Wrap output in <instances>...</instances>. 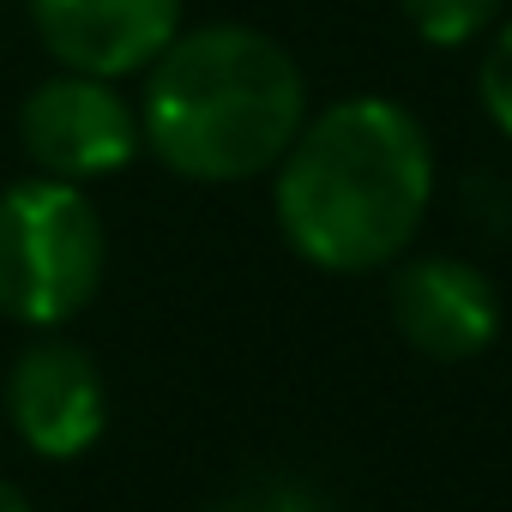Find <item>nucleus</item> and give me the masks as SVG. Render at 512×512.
Listing matches in <instances>:
<instances>
[{
	"label": "nucleus",
	"instance_id": "obj_1",
	"mask_svg": "<svg viewBox=\"0 0 512 512\" xmlns=\"http://www.w3.org/2000/svg\"><path fill=\"white\" fill-rule=\"evenodd\" d=\"M434 205L428 127L392 97H344L302 121L278 163V229L296 260L362 278L398 266Z\"/></svg>",
	"mask_w": 512,
	"mask_h": 512
},
{
	"label": "nucleus",
	"instance_id": "obj_2",
	"mask_svg": "<svg viewBox=\"0 0 512 512\" xmlns=\"http://www.w3.org/2000/svg\"><path fill=\"white\" fill-rule=\"evenodd\" d=\"M308 121V79L296 55L253 25L181 31L139 97L145 151L187 181H253L284 163Z\"/></svg>",
	"mask_w": 512,
	"mask_h": 512
},
{
	"label": "nucleus",
	"instance_id": "obj_3",
	"mask_svg": "<svg viewBox=\"0 0 512 512\" xmlns=\"http://www.w3.org/2000/svg\"><path fill=\"white\" fill-rule=\"evenodd\" d=\"M109 260V235L85 187L25 175L0 187V314L55 332L91 308Z\"/></svg>",
	"mask_w": 512,
	"mask_h": 512
},
{
	"label": "nucleus",
	"instance_id": "obj_4",
	"mask_svg": "<svg viewBox=\"0 0 512 512\" xmlns=\"http://www.w3.org/2000/svg\"><path fill=\"white\" fill-rule=\"evenodd\" d=\"M19 145H25L37 175L85 187V181L121 175L145 151V127H139V103H127L115 91V79H91V73L61 67L55 79H43L25 97Z\"/></svg>",
	"mask_w": 512,
	"mask_h": 512
},
{
	"label": "nucleus",
	"instance_id": "obj_5",
	"mask_svg": "<svg viewBox=\"0 0 512 512\" xmlns=\"http://www.w3.org/2000/svg\"><path fill=\"white\" fill-rule=\"evenodd\" d=\"M7 422L37 458H79L109 428L103 368L61 338H37L7 368Z\"/></svg>",
	"mask_w": 512,
	"mask_h": 512
},
{
	"label": "nucleus",
	"instance_id": "obj_6",
	"mask_svg": "<svg viewBox=\"0 0 512 512\" xmlns=\"http://www.w3.org/2000/svg\"><path fill=\"white\" fill-rule=\"evenodd\" d=\"M392 326L428 362H470L500 332V290L458 253H416L392 272Z\"/></svg>",
	"mask_w": 512,
	"mask_h": 512
},
{
	"label": "nucleus",
	"instance_id": "obj_7",
	"mask_svg": "<svg viewBox=\"0 0 512 512\" xmlns=\"http://www.w3.org/2000/svg\"><path fill=\"white\" fill-rule=\"evenodd\" d=\"M31 25L67 73L127 79L181 37V0H31Z\"/></svg>",
	"mask_w": 512,
	"mask_h": 512
},
{
	"label": "nucleus",
	"instance_id": "obj_8",
	"mask_svg": "<svg viewBox=\"0 0 512 512\" xmlns=\"http://www.w3.org/2000/svg\"><path fill=\"white\" fill-rule=\"evenodd\" d=\"M398 7L428 49H470L500 19V0H398Z\"/></svg>",
	"mask_w": 512,
	"mask_h": 512
},
{
	"label": "nucleus",
	"instance_id": "obj_9",
	"mask_svg": "<svg viewBox=\"0 0 512 512\" xmlns=\"http://www.w3.org/2000/svg\"><path fill=\"white\" fill-rule=\"evenodd\" d=\"M205 512H326V500L302 476H247Z\"/></svg>",
	"mask_w": 512,
	"mask_h": 512
},
{
	"label": "nucleus",
	"instance_id": "obj_10",
	"mask_svg": "<svg viewBox=\"0 0 512 512\" xmlns=\"http://www.w3.org/2000/svg\"><path fill=\"white\" fill-rule=\"evenodd\" d=\"M482 109L512 139V25H500L488 55H482Z\"/></svg>",
	"mask_w": 512,
	"mask_h": 512
},
{
	"label": "nucleus",
	"instance_id": "obj_11",
	"mask_svg": "<svg viewBox=\"0 0 512 512\" xmlns=\"http://www.w3.org/2000/svg\"><path fill=\"white\" fill-rule=\"evenodd\" d=\"M0 512H31V500H25V488H13L7 476H0Z\"/></svg>",
	"mask_w": 512,
	"mask_h": 512
}]
</instances>
